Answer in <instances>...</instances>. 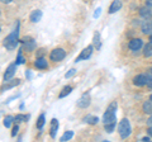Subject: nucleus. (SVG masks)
<instances>
[{
	"mask_svg": "<svg viewBox=\"0 0 152 142\" xmlns=\"http://www.w3.org/2000/svg\"><path fill=\"white\" fill-rule=\"evenodd\" d=\"M115 111H117V103L113 102L109 104V107L107 108V112L103 116L104 124H109V123L115 122Z\"/></svg>",
	"mask_w": 152,
	"mask_h": 142,
	"instance_id": "obj_1",
	"label": "nucleus"
},
{
	"mask_svg": "<svg viewBox=\"0 0 152 142\" xmlns=\"http://www.w3.org/2000/svg\"><path fill=\"white\" fill-rule=\"evenodd\" d=\"M121 8H122V1L121 0H114V1L110 4V7H109V13L113 14V13L119 10Z\"/></svg>",
	"mask_w": 152,
	"mask_h": 142,
	"instance_id": "obj_13",
	"label": "nucleus"
},
{
	"mask_svg": "<svg viewBox=\"0 0 152 142\" xmlns=\"http://www.w3.org/2000/svg\"><path fill=\"white\" fill-rule=\"evenodd\" d=\"M142 141H143V142H146V141H150V137H143V138H142Z\"/></svg>",
	"mask_w": 152,
	"mask_h": 142,
	"instance_id": "obj_34",
	"label": "nucleus"
},
{
	"mask_svg": "<svg viewBox=\"0 0 152 142\" xmlns=\"http://www.w3.org/2000/svg\"><path fill=\"white\" fill-rule=\"evenodd\" d=\"M15 70H17V62L15 64H10L8 66V69L5 70V74H4V81H9L15 74Z\"/></svg>",
	"mask_w": 152,
	"mask_h": 142,
	"instance_id": "obj_7",
	"label": "nucleus"
},
{
	"mask_svg": "<svg viewBox=\"0 0 152 142\" xmlns=\"http://www.w3.org/2000/svg\"><path fill=\"white\" fill-rule=\"evenodd\" d=\"M14 122V117H12V116H7L5 118H4V126L7 127V128H9V127L12 126V123Z\"/></svg>",
	"mask_w": 152,
	"mask_h": 142,
	"instance_id": "obj_22",
	"label": "nucleus"
},
{
	"mask_svg": "<svg viewBox=\"0 0 152 142\" xmlns=\"http://www.w3.org/2000/svg\"><path fill=\"white\" fill-rule=\"evenodd\" d=\"M57 128H58V122H57V119H52L51 122V132H50V135L52 138H55L56 137V132H57Z\"/></svg>",
	"mask_w": 152,
	"mask_h": 142,
	"instance_id": "obj_16",
	"label": "nucleus"
},
{
	"mask_svg": "<svg viewBox=\"0 0 152 142\" xmlns=\"http://www.w3.org/2000/svg\"><path fill=\"white\" fill-rule=\"evenodd\" d=\"M23 45H24V48L27 50V51H33L34 50V46H36V42L33 41L31 37H26L24 40H23Z\"/></svg>",
	"mask_w": 152,
	"mask_h": 142,
	"instance_id": "obj_9",
	"label": "nucleus"
},
{
	"mask_svg": "<svg viewBox=\"0 0 152 142\" xmlns=\"http://www.w3.org/2000/svg\"><path fill=\"white\" fill-rule=\"evenodd\" d=\"M18 45V29L15 32H13L12 34H9L5 40H4V46L7 47L9 51L14 50Z\"/></svg>",
	"mask_w": 152,
	"mask_h": 142,
	"instance_id": "obj_3",
	"label": "nucleus"
},
{
	"mask_svg": "<svg viewBox=\"0 0 152 142\" xmlns=\"http://www.w3.org/2000/svg\"><path fill=\"white\" fill-rule=\"evenodd\" d=\"M150 72H151V76H152V69H151V71H150Z\"/></svg>",
	"mask_w": 152,
	"mask_h": 142,
	"instance_id": "obj_37",
	"label": "nucleus"
},
{
	"mask_svg": "<svg viewBox=\"0 0 152 142\" xmlns=\"http://www.w3.org/2000/svg\"><path fill=\"white\" fill-rule=\"evenodd\" d=\"M147 124H148V126H152V116L148 118V121H147Z\"/></svg>",
	"mask_w": 152,
	"mask_h": 142,
	"instance_id": "obj_32",
	"label": "nucleus"
},
{
	"mask_svg": "<svg viewBox=\"0 0 152 142\" xmlns=\"http://www.w3.org/2000/svg\"><path fill=\"white\" fill-rule=\"evenodd\" d=\"M29 19H31V22H33V23L39 22V20L42 19V12L38 10V9H37V10H34V12H32Z\"/></svg>",
	"mask_w": 152,
	"mask_h": 142,
	"instance_id": "obj_15",
	"label": "nucleus"
},
{
	"mask_svg": "<svg viewBox=\"0 0 152 142\" xmlns=\"http://www.w3.org/2000/svg\"><path fill=\"white\" fill-rule=\"evenodd\" d=\"M75 74H76V70H75V69H71L69 72L65 75V76H66V79H69V78H71V76H72V75H75Z\"/></svg>",
	"mask_w": 152,
	"mask_h": 142,
	"instance_id": "obj_26",
	"label": "nucleus"
},
{
	"mask_svg": "<svg viewBox=\"0 0 152 142\" xmlns=\"http://www.w3.org/2000/svg\"><path fill=\"white\" fill-rule=\"evenodd\" d=\"M94 43H98V47H100V43H99V33H95L94 34Z\"/></svg>",
	"mask_w": 152,
	"mask_h": 142,
	"instance_id": "obj_27",
	"label": "nucleus"
},
{
	"mask_svg": "<svg viewBox=\"0 0 152 142\" xmlns=\"http://www.w3.org/2000/svg\"><path fill=\"white\" fill-rule=\"evenodd\" d=\"M26 119H27V117H26V116H23V114H18V116L14 117V122H15V123H19V122H24Z\"/></svg>",
	"mask_w": 152,
	"mask_h": 142,
	"instance_id": "obj_25",
	"label": "nucleus"
},
{
	"mask_svg": "<svg viewBox=\"0 0 152 142\" xmlns=\"http://www.w3.org/2000/svg\"><path fill=\"white\" fill-rule=\"evenodd\" d=\"M1 3H5V4H9V3H12V0H0Z\"/></svg>",
	"mask_w": 152,
	"mask_h": 142,
	"instance_id": "obj_33",
	"label": "nucleus"
},
{
	"mask_svg": "<svg viewBox=\"0 0 152 142\" xmlns=\"http://www.w3.org/2000/svg\"><path fill=\"white\" fill-rule=\"evenodd\" d=\"M45 114H41L39 117H38V121H37V128L38 130H42V127H43L45 124Z\"/></svg>",
	"mask_w": 152,
	"mask_h": 142,
	"instance_id": "obj_23",
	"label": "nucleus"
},
{
	"mask_svg": "<svg viewBox=\"0 0 152 142\" xmlns=\"http://www.w3.org/2000/svg\"><path fill=\"white\" fill-rule=\"evenodd\" d=\"M152 81V78H150L148 75H137L133 79V84L137 86H143V85H148V83Z\"/></svg>",
	"mask_w": 152,
	"mask_h": 142,
	"instance_id": "obj_5",
	"label": "nucleus"
},
{
	"mask_svg": "<svg viewBox=\"0 0 152 142\" xmlns=\"http://www.w3.org/2000/svg\"><path fill=\"white\" fill-rule=\"evenodd\" d=\"M18 133V126H14L13 127V132H12V136H15Z\"/></svg>",
	"mask_w": 152,
	"mask_h": 142,
	"instance_id": "obj_29",
	"label": "nucleus"
},
{
	"mask_svg": "<svg viewBox=\"0 0 152 142\" xmlns=\"http://www.w3.org/2000/svg\"><path fill=\"white\" fill-rule=\"evenodd\" d=\"M147 132H148V135H150V137H152V126H150V128L147 130Z\"/></svg>",
	"mask_w": 152,
	"mask_h": 142,
	"instance_id": "obj_30",
	"label": "nucleus"
},
{
	"mask_svg": "<svg viewBox=\"0 0 152 142\" xmlns=\"http://www.w3.org/2000/svg\"><path fill=\"white\" fill-rule=\"evenodd\" d=\"M89 104H90V97H89V94H84V95L79 99L77 107H80V108H86V107H89Z\"/></svg>",
	"mask_w": 152,
	"mask_h": 142,
	"instance_id": "obj_10",
	"label": "nucleus"
},
{
	"mask_svg": "<svg viewBox=\"0 0 152 142\" xmlns=\"http://www.w3.org/2000/svg\"><path fill=\"white\" fill-rule=\"evenodd\" d=\"M140 15L143 18V19H150V18H152V10L150 9V7H143L140 9Z\"/></svg>",
	"mask_w": 152,
	"mask_h": 142,
	"instance_id": "obj_11",
	"label": "nucleus"
},
{
	"mask_svg": "<svg viewBox=\"0 0 152 142\" xmlns=\"http://www.w3.org/2000/svg\"><path fill=\"white\" fill-rule=\"evenodd\" d=\"M150 42H151V43H152V34H151V37H150Z\"/></svg>",
	"mask_w": 152,
	"mask_h": 142,
	"instance_id": "obj_35",
	"label": "nucleus"
},
{
	"mask_svg": "<svg viewBox=\"0 0 152 142\" xmlns=\"http://www.w3.org/2000/svg\"><path fill=\"white\" fill-rule=\"evenodd\" d=\"M71 90H72V88H71V86H69V85H67V86H65V88L62 89V91L60 93L58 98H65L66 95H69V94L71 93Z\"/></svg>",
	"mask_w": 152,
	"mask_h": 142,
	"instance_id": "obj_21",
	"label": "nucleus"
},
{
	"mask_svg": "<svg viewBox=\"0 0 152 142\" xmlns=\"http://www.w3.org/2000/svg\"><path fill=\"white\" fill-rule=\"evenodd\" d=\"M146 5H147V7H152V0H147V1H146Z\"/></svg>",
	"mask_w": 152,
	"mask_h": 142,
	"instance_id": "obj_31",
	"label": "nucleus"
},
{
	"mask_svg": "<svg viewBox=\"0 0 152 142\" xmlns=\"http://www.w3.org/2000/svg\"><path fill=\"white\" fill-rule=\"evenodd\" d=\"M150 100L152 102V94H151V97H150Z\"/></svg>",
	"mask_w": 152,
	"mask_h": 142,
	"instance_id": "obj_36",
	"label": "nucleus"
},
{
	"mask_svg": "<svg viewBox=\"0 0 152 142\" xmlns=\"http://www.w3.org/2000/svg\"><path fill=\"white\" fill-rule=\"evenodd\" d=\"M72 136H74V132L72 131H67V132H65V133L62 135V137L60 138L61 142H65V141H69L72 138Z\"/></svg>",
	"mask_w": 152,
	"mask_h": 142,
	"instance_id": "obj_18",
	"label": "nucleus"
},
{
	"mask_svg": "<svg viewBox=\"0 0 152 142\" xmlns=\"http://www.w3.org/2000/svg\"><path fill=\"white\" fill-rule=\"evenodd\" d=\"M65 56H66L65 50H62V48H55L53 51L51 52L50 59L53 61V62H60V61H62L65 59Z\"/></svg>",
	"mask_w": 152,
	"mask_h": 142,
	"instance_id": "obj_4",
	"label": "nucleus"
},
{
	"mask_svg": "<svg viewBox=\"0 0 152 142\" xmlns=\"http://www.w3.org/2000/svg\"><path fill=\"white\" fill-rule=\"evenodd\" d=\"M84 121L89 123V124H96V123L99 122V118L98 117H94V116H86L84 118Z\"/></svg>",
	"mask_w": 152,
	"mask_h": 142,
	"instance_id": "obj_17",
	"label": "nucleus"
},
{
	"mask_svg": "<svg viewBox=\"0 0 152 142\" xmlns=\"http://www.w3.org/2000/svg\"><path fill=\"white\" fill-rule=\"evenodd\" d=\"M115 124H117L115 122L109 123V124H105V130H107V132H109V133H112V132L114 131V128H115Z\"/></svg>",
	"mask_w": 152,
	"mask_h": 142,
	"instance_id": "obj_24",
	"label": "nucleus"
},
{
	"mask_svg": "<svg viewBox=\"0 0 152 142\" xmlns=\"http://www.w3.org/2000/svg\"><path fill=\"white\" fill-rule=\"evenodd\" d=\"M142 32L145 33V34H152V20H148L146 19L143 22V24H142Z\"/></svg>",
	"mask_w": 152,
	"mask_h": 142,
	"instance_id": "obj_12",
	"label": "nucleus"
},
{
	"mask_svg": "<svg viewBox=\"0 0 152 142\" xmlns=\"http://www.w3.org/2000/svg\"><path fill=\"white\" fill-rule=\"evenodd\" d=\"M34 66L37 69H41V70H45L48 67V64H47V61L45 57H39L38 60H36V62H34Z\"/></svg>",
	"mask_w": 152,
	"mask_h": 142,
	"instance_id": "obj_14",
	"label": "nucleus"
},
{
	"mask_svg": "<svg viewBox=\"0 0 152 142\" xmlns=\"http://www.w3.org/2000/svg\"><path fill=\"white\" fill-rule=\"evenodd\" d=\"M24 62V60H23V57H22V52H19L18 53V61H17V65L18 64H23Z\"/></svg>",
	"mask_w": 152,
	"mask_h": 142,
	"instance_id": "obj_28",
	"label": "nucleus"
},
{
	"mask_svg": "<svg viewBox=\"0 0 152 142\" xmlns=\"http://www.w3.org/2000/svg\"><path fill=\"white\" fill-rule=\"evenodd\" d=\"M143 55L146 56V57H151V56H152V43H151V42H150L148 45H146L145 51H143Z\"/></svg>",
	"mask_w": 152,
	"mask_h": 142,
	"instance_id": "obj_20",
	"label": "nucleus"
},
{
	"mask_svg": "<svg viewBox=\"0 0 152 142\" xmlns=\"http://www.w3.org/2000/svg\"><path fill=\"white\" fill-rule=\"evenodd\" d=\"M118 132H119V136L122 140H126L131 135V123L127 118H124V119H122L119 122V124H118Z\"/></svg>",
	"mask_w": 152,
	"mask_h": 142,
	"instance_id": "obj_2",
	"label": "nucleus"
},
{
	"mask_svg": "<svg viewBox=\"0 0 152 142\" xmlns=\"http://www.w3.org/2000/svg\"><path fill=\"white\" fill-rule=\"evenodd\" d=\"M142 45L143 43H142L141 38H133V40H131L128 47H129V50H132V51H138L142 48Z\"/></svg>",
	"mask_w": 152,
	"mask_h": 142,
	"instance_id": "obj_8",
	"label": "nucleus"
},
{
	"mask_svg": "<svg viewBox=\"0 0 152 142\" xmlns=\"http://www.w3.org/2000/svg\"><path fill=\"white\" fill-rule=\"evenodd\" d=\"M143 112L148 113V114H152V102H145L143 103Z\"/></svg>",
	"mask_w": 152,
	"mask_h": 142,
	"instance_id": "obj_19",
	"label": "nucleus"
},
{
	"mask_svg": "<svg viewBox=\"0 0 152 142\" xmlns=\"http://www.w3.org/2000/svg\"><path fill=\"white\" fill-rule=\"evenodd\" d=\"M93 48H94V47H93L91 45L88 46L86 48H84V50L81 51V53H80L77 57H76L75 62H80V61H83V60H88L90 56H91V53H93Z\"/></svg>",
	"mask_w": 152,
	"mask_h": 142,
	"instance_id": "obj_6",
	"label": "nucleus"
}]
</instances>
